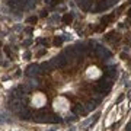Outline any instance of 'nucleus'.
<instances>
[{
    "label": "nucleus",
    "instance_id": "2",
    "mask_svg": "<svg viewBox=\"0 0 131 131\" xmlns=\"http://www.w3.org/2000/svg\"><path fill=\"white\" fill-rule=\"evenodd\" d=\"M130 16H131V10H130Z\"/></svg>",
    "mask_w": 131,
    "mask_h": 131
},
{
    "label": "nucleus",
    "instance_id": "1",
    "mask_svg": "<svg viewBox=\"0 0 131 131\" xmlns=\"http://www.w3.org/2000/svg\"><path fill=\"white\" fill-rule=\"evenodd\" d=\"M63 22H64V23H70V22H71V16H70V15H66V16L63 17Z\"/></svg>",
    "mask_w": 131,
    "mask_h": 131
}]
</instances>
